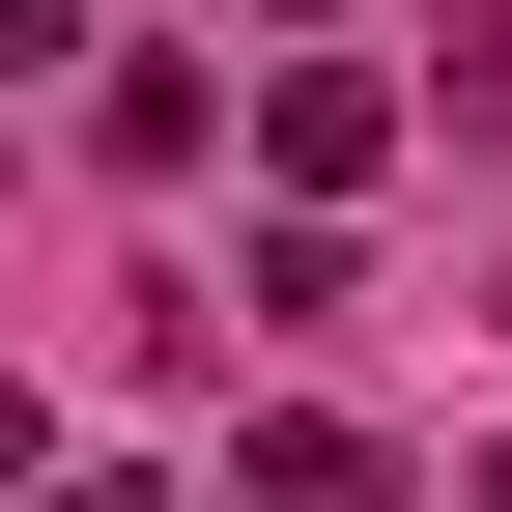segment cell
Returning <instances> with one entry per match:
<instances>
[{
  "instance_id": "6",
  "label": "cell",
  "mask_w": 512,
  "mask_h": 512,
  "mask_svg": "<svg viewBox=\"0 0 512 512\" xmlns=\"http://www.w3.org/2000/svg\"><path fill=\"white\" fill-rule=\"evenodd\" d=\"M285 29H313V0H285Z\"/></svg>"
},
{
  "instance_id": "4",
  "label": "cell",
  "mask_w": 512,
  "mask_h": 512,
  "mask_svg": "<svg viewBox=\"0 0 512 512\" xmlns=\"http://www.w3.org/2000/svg\"><path fill=\"white\" fill-rule=\"evenodd\" d=\"M57 29H86V0H0V57H57Z\"/></svg>"
},
{
  "instance_id": "2",
  "label": "cell",
  "mask_w": 512,
  "mask_h": 512,
  "mask_svg": "<svg viewBox=\"0 0 512 512\" xmlns=\"http://www.w3.org/2000/svg\"><path fill=\"white\" fill-rule=\"evenodd\" d=\"M86 143H114V171H200L228 86H200V57H86Z\"/></svg>"
},
{
  "instance_id": "5",
  "label": "cell",
  "mask_w": 512,
  "mask_h": 512,
  "mask_svg": "<svg viewBox=\"0 0 512 512\" xmlns=\"http://www.w3.org/2000/svg\"><path fill=\"white\" fill-rule=\"evenodd\" d=\"M29 512H143V484H29Z\"/></svg>"
},
{
  "instance_id": "1",
  "label": "cell",
  "mask_w": 512,
  "mask_h": 512,
  "mask_svg": "<svg viewBox=\"0 0 512 512\" xmlns=\"http://www.w3.org/2000/svg\"><path fill=\"white\" fill-rule=\"evenodd\" d=\"M256 171H285V200H370V171H399V86H370V57H285V86H256Z\"/></svg>"
},
{
  "instance_id": "3",
  "label": "cell",
  "mask_w": 512,
  "mask_h": 512,
  "mask_svg": "<svg viewBox=\"0 0 512 512\" xmlns=\"http://www.w3.org/2000/svg\"><path fill=\"white\" fill-rule=\"evenodd\" d=\"M228 484H256V512H399V456H370V427H342V399H285V427H256V456H228Z\"/></svg>"
}]
</instances>
